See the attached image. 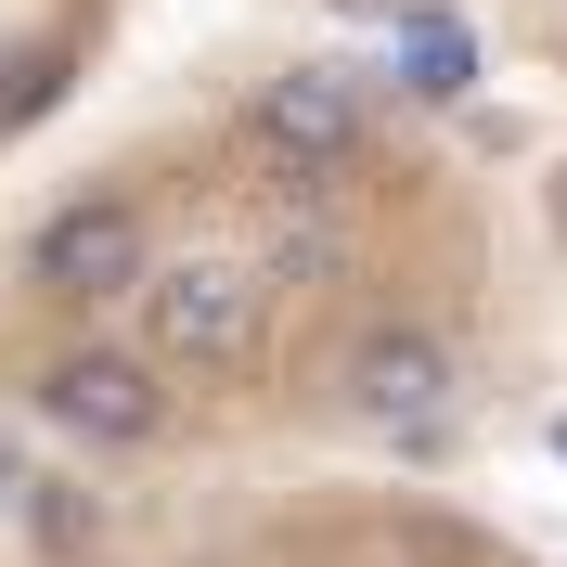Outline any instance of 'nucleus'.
Here are the masks:
<instances>
[{"label":"nucleus","mask_w":567,"mask_h":567,"mask_svg":"<svg viewBox=\"0 0 567 567\" xmlns=\"http://www.w3.org/2000/svg\"><path fill=\"white\" fill-rule=\"evenodd\" d=\"M39 413L65 425L78 452H142V439H168V388H155V361H130V349H52L39 361Z\"/></svg>","instance_id":"1"},{"label":"nucleus","mask_w":567,"mask_h":567,"mask_svg":"<svg viewBox=\"0 0 567 567\" xmlns=\"http://www.w3.org/2000/svg\"><path fill=\"white\" fill-rule=\"evenodd\" d=\"M388 52H400V78H413L425 104H464V91H477V39H464L452 13H400Z\"/></svg>","instance_id":"6"},{"label":"nucleus","mask_w":567,"mask_h":567,"mask_svg":"<svg viewBox=\"0 0 567 567\" xmlns=\"http://www.w3.org/2000/svg\"><path fill=\"white\" fill-rule=\"evenodd\" d=\"M258 130H271L297 168H349L361 104H349V78H336V65H284L271 91H258Z\"/></svg>","instance_id":"5"},{"label":"nucleus","mask_w":567,"mask_h":567,"mask_svg":"<svg viewBox=\"0 0 567 567\" xmlns=\"http://www.w3.org/2000/svg\"><path fill=\"white\" fill-rule=\"evenodd\" d=\"M142 336H155V361H181V374H233V361L258 349V284L246 271H155L142 284Z\"/></svg>","instance_id":"2"},{"label":"nucleus","mask_w":567,"mask_h":567,"mask_svg":"<svg viewBox=\"0 0 567 567\" xmlns=\"http://www.w3.org/2000/svg\"><path fill=\"white\" fill-rule=\"evenodd\" d=\"M349 400H361V425H388V439H439V413H452V361L425 349V336H374V349L349 361Z\"/></svg>","instance_id":"4"},{"label":"nucleus","mask_w":567,"mask_h":567,"mask_svg":"<svg viewBox=\"0 0 567 567\" xmlns=\"http://www.w3.org/2000/svg\"><path fill=\"white\" fill-rule=\"evenodd\" d=\"M39 284H52V297H142V284H155V233H142V207H130V194L65 207L52 233H39Z\"/></svg>","instance_id":"3"}]
</instances>
